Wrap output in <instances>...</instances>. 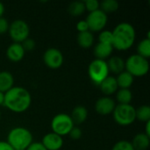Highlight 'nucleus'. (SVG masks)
<instances>
[{
    "label": "nucleus",
    "instance_id": "obj_1",
    "mask_svg": "<svg viewBox=\"0 0 150 150\" xmlns=\"http://www.w3.org/2000/svg\"><path fill=\"white\" fill-rule=\"evenodd\" d=\"M32 104L30 92L23 87H12L4 93V105L10 111L17 113L25 112Z\"/></svg>",
    "mask_w": 150,
    "mask_h": 150
},
{
    "label": "nucleus",
    "instance_id": "obj_2",
    "mask_svg": "<svg viewBox=\"0 0 150 150\" xmlns=\"http://www.w3.org/2000/svg\"><path fill=\"white\" fill-rule=\"evenodd\" d=\"M112 33V47L119 51H126L133 47L135 41L136 33L134 27L127 23L122 22L119 24Z\"/></svg>",
    "mask_w": 150,
    "mask_h": 150
},
{
    "label": "nucleus",
    "instance_id": "obj_3",
    "mask_svg": "<svg viewBox=\"0 0 150 150\" xmlns=\"http://www.w3.org/2000/svg\"><path fill=\"white\" fill-rule=\"evenodd\" d=\"M7 142L14 150L26 149L33 143V134L28 129L17 127L9 132Z\"/></svg>",
    "mask_w": 150,
    "mask_h": 150
},
{
    "label": "nucleus",
    "instance_id": "obj_4",
    "mask_svg": "<svg viewBox=\"0 0 150 150\" xmlns=\"http://www.w3.org/2000/svg\"><path fill=\"white\" fill-rule=\"evenodd\" d=\"M125 69L134 77L144 76L149 70V60L137 54H132L125 61Z\"/></svg>",
    "mask_w": 150,
    "mask_h": 150
},
{
    "label": "nucleus",
    "instance_id": "obj_5",
    "mask_svg": "<svg viewBox=\"0 0 150 150\" xmlns=\"http://www.w3.org/2000/svg\"><path fill=\"white\" fill-rule=\"evenodd\" d=\"M135 108L130 105H117L113 110L114 120L120 126L126 127L133 124L136 120Z\"/></svg>",
    "mask_w": 150,
    "mask_h": 150
},
{
    "label": "nucleus",
    "instance_id": "obj_6",
    "mask_svg": "<svg viewBox=\"0 0 150 150\" xmlns=\"http://www.w3.org/2000/svg\"><path fill=\"white\" fill-rule=\"evenodd\" d=\"M109 69L106 61L94 59L88 67V74L93 83L99 85L108 76Z\"/></svg>",
    "mask_w": 150,
    "mask_h": 150
},
{
    "label": "nucleus",
    "instance_id": "obj_7",
    "mask_svg": "<svg viewBox=\"0 0 150 150\" xmlns=\"http://www.w3.org/2000/svg\"><path fill=\"white\" fill-rule=\"evenodd\" d=\"M74 127V123L70 115L66 113H59L55 115L51 121V128L53 133L60 135H69L70 130Z\"/></svg>",
    "mask_w": 150,
    "mask_h": 150
},
{
    "label": "nucleus",
    "instance_id": "obj_8",
    "mask_svg": "<svg viewBox=\"0 0 150 150\" xmlns=\"http://www.w3.org/2000/svg\"><path fill=\"white\" fill-rule=\"evenodd\" d=\"M9 34L15 43H22L29 37L30 28L28 24L22 19H16L9 25Z\"/></svg>",
    "mask_w": 150,
    "mask_h": 150
},
{
    "label": "nucleus",
    "instance_id": "obj_9",
    "mask_svg": "<svg viewBox=\"0 0 150 150\" xmlns=\"http://www.w3.org/2000/svg\"><path fill=\"white\" fill-rule=\"evenodd\" d=\"M88 24L89 31L92 32H101L107 25L108 16L100 9L90 12L85 19Z\"/></svg>",
    "mask_w": 150,
    "mask_h": 150
},
{
    "label": "nucleus",
    "instance_id": "obj_10",
    "mask_svg": "<svg viewBox=\"0 0 150 150\" xmlns=\"http://www.w3.org/2000/svg\"><path fill=\"white\" fill-rule=\"evenodd\" d=\"M63 60L64 59H63L62 53L55 47L47 48L43 54L44 63L48 68L53 69H56L62 67L63 63Z\"/></svg>",
    "mask_w": 150,
    "mask_h": 150
},
{
    "label": "nucleus",
    "instance_id": "obj_11",
    "mask_svg": "<svg viewBox=\"0 0 150 150\" xmlns=\"http://www.w3.org/2000/svg\"><path fill=\"white\" fill-rule=\"evenodd\" d=\"M116 106L115 101L110 97H103L97 100L95 105L96 112L100 115H109L112 114L113 110Z\"/></svg>",
    "mask_w": 150,
    "mask_h": 150
},
{
    "label": "nucleus",
    "instance_id": "obj_12",
    "mask_svg": "<svg viewBox=\"0 0 150 150\" xmlns=\"http://www.w3.org/2000/svg\"><path fill=\"white\" fill-rule=\"evenodd\" d=\"M41 144L47 150H60L62 148L63 140L62 136L52 132L47 134L42 138Z\"/></svg>",
    "mask_w": 150,
    "mask_h": 150
},
{
    "label": "nucleus",
    "instance_id": "obj_13",
    "mask_svg": "<svg viewBox=\"0 0 150 150\" xmlns=\"http://www.w3.org/2000/svg\"><path fill=\"white\" fill-rule=\"evenodd\" d=\"M25 53V52L21 43L13 42L7 47L6 56L10 61H11L13 62H20L24 58Z\"/></svg>",
    "mask_w": 150,
    "mask_h": 150
},
{
    "label": "nucleus",
    "instance_id": "obj_14",
    "mask_svg": "<svg viewBox=\"0 0 150 150\" xmlns=\"http://www.w3.org/2000/svg\"><path fill=\"white\" fill-rule=\"evenodd\" d=\"M99 87H100L101 91L106 97L114 94L119 90V87H118V84H117V81H116V77L112 76H108L99 84Z\"/></svg>",
    "mask_w": 150,
    "mask_h": 150
},
{
    "label": "nucleus",
    "instance_id": "obj_15",
    "mask_svg": "<svg viewBox=\"0 0 150 150\" xmlns=\"http://www.w3.org/2000/svg\"><path fill=\"white\" fill-rule=\"evenodd\" d=\"M113 49L114 48L112 45L101 43V42L97 43L94 47V54L96 56V59L105 61V59L111 56Z\"/></svg>",
    "mask_w": 150,
    "mask_h": 150
},
{
    "label": "nucleus",
    "instance_id": "obj_16",
    "mask_svg": "<svg viewBox=\"0 0 150 150\" xmlns=\"http://www.w3.org/2000/svg\"><path fill=\"white\" fill-rule=\"evenodd\" d=\"M107 62L109 71L119 75L125 70V61L120 56H112Z\"/></svg>",
    "mask_w": 150,
    "mask_h": 150
},
{
    "label": "nucleus",
    "instance_id": "obj_17",
    "mask_svg": "<svg viewBox=\"0 0 150 150\" xmlns=\"http://www.w3.org/2000/svg\"><path fill=\"white\" fill-rule=\"evenodd\" d=\"M134 150H147L150 144V137L144 133L136 134L131 142Z\"/></svg>",
    "mask_w": 150,
    "mask_h": 150
},
{
    "label": "nucleus",
    "instance_id": "obj_18",
    "mask_svg": "<svg viewBox=\"0 0 150 150\" xmlns=\"http://www.w3.org/2000/svg\"><path fill=\"white\" fill-rule=\"evenodd\" d=\"M70 117L74 124H82L88 117V110L83 105H77L73 109Z\"/></svg>",
    "mask_w": 150,
    "mask_h": 150
},
{
    "label": "nucleus",
    "instance_id": "obj_19",
    "mask_svg": "<svg viewBox=\"0 0 150 150\" xmlns=\"http://www.w3.org/2000/svg\"><path fill=\"white\" fill-rule=\"evenodd\" d=\"M14 78L13 76L8 71L0 72V91L5 93L13 87Z\"/></svg>",
    "mask_w": 150,
    "mask_h": 150
},
{
    "label": "nucleus",
    "instance_id": "obj_20",
    "mask_svg": "<svg viewBox=\"0 0 150 150\" xmlns=\"http://www.w3.org/2000/svg\"><path fill=\"white\" fill-rule=\"evenodd\" d=\"M76 40L78 45L83 48H90L94 44V35L91 31L78 33Z\"/></svg>",
    "mask_w": 150,
    "mask_h": 150
},
{
    "label": "nucleus",
    "instance_id": "obj_21",
    "mask_svg": "<svg viewBox=\"0 0 150 150\" xmlns=\"http://www.w3.org/2000/svg\"><path fill=\"white\" fill-rule=\"evenodd\" d=\"M134 77L126 70L120 73L116 77L119 89H129L134 83Z\"/></svg>",
    "mask_w": 150,
    "mask_h": 150
},
{
    "label": "nucleus",
    "instance_id": "obj_22",
    "mask_svg": "<svg viewBox=\"0 0 150 150\" xmlns=\"http://www.w3.org/2000/svg\"><path fill=\"white\" fill-rule=\"evenodd\" d=\"M116 98L120 105H130L133 99L132 91L129 89H119L116 92Z\"/></svg>",
    "mask_w": 150,
    "mask_h": 150
},
{
    "label": "nucleus",
    "instance_id": "obj_23",
    "mask_svg": "<svg viewBox=\"0 0 150 150\" xmlns=\"http://www.w3.org/2000/svg\"><path fill=\"white\" fill-rule=\"evenodd\" d=\"M137 54L149 60L150 57V39L149 37L142 40L137 46Z\"/></svg>",
    "mask_w": 150,
    "mask_h": 150
},
{
    "label": "nucleus",
    "instance_id": "obj_24",
    "mask_svg": "<svg viewBox=\"0 0 150 150\" xmlns=\"http://www.w3.org/2000/svg\"><path fill=\"white\" fill-rule=\"evenodd\" d=\"M136 120L142 122L150 121V107L149 105H142L135 110Z\"/></svg>",
    "mask_w": 150,
    "mask_h": 150
},
{
    "label": "nucleus",
    "instance_id": "obj_25",
    "mask_svg": "<svg viewBox=\"0 0 150 150\" xmlns=\"http://www.w3.org/2000/svg\"><path fill=\"white\" fill-rule=\"evenodd\" d=\"M99 9L105 14L116 11L119 9V3L116 0H105L100 3Z\"/></svg>",
    "mask_w": 150,
    "mask_h": 150
},
{
    "label": "nucleus",
    "instance_id": "obj_26",
    "mask_svg": "<svg viewBox=\"0 0 150 150\" xmlns=\"http://www.w3.org/2000/svg\"><path fill=\"white\" fill-rule=\"evenodd\" d=\"M85 11V6L83 2L75 1L72 2L69 6V12L74 17H78Z\"/></svg>",
    "mask_w": 150,
    "mask_h": 150
},
{
    "label": "nucleus",
    "instance_id": "obj_27",
    "mask_svg": "<svg viewBox=\"0 0 150 150\" xmlns=\"http://www.w3.org/2000/svg\"><path fill=\"white\" fill-rule=\"evenodd\" d=\"M112 40H113V37H112V31L103 30L100 32L98 35V42L112 45Z\"/></svg>",
    "mask_w": 150,
    "mask_h": 150
},
{
    "label": "nucleus",
    "instance_id": "obj_28",
    "mask_svg": "<svg viewBox=\"0 0 150 150\" xmlns=\"http://www.w3.org/2000/svg\"><path fill=\"white\" fill-rule=\"evenodd\" d=\"M112 150H134V149L131 142L126 140H122L116 142Z\"/></svg>",
    "mask_w": 150,
    "mask_h": 150
},
{
    "label": "nucleus",
    "instance_id": "obj_29",
    "mask_svg": "<svg viewBox=\"0 0 150 150\" xmlns=\"http://www.w3.org/2000/svg\"><path fill=\"white\" fill-rule=\"evenodd\" d=\"M83 4L85 6V11L87 10L89 12L95 11L100 7V3L98 0H86L83 2Z\"/></svg>",
    "mask_w": 150,
    "mask_h": 150
},
{
    "label": "nucleus",
    "instance_id": "obj_30",
    "mask_svg": "<svg viewBox=\"0 0 150 150\" xmlns=\"http://www.w3.org/2000/svg\"><path fill=\"white\" fill-rule=\"evenodd\" d=\"M25 52L26 51H32L34 49L35 47V41L33 40V39H29L27 38L26 40H25L22 43H21Z\"/></svg>",
    "mask_w": 150,
    "mask_h": 150
},
{
    "label": "nucleus",
    "instance_id": "obj_31",
    "mask_svg": "<svg viewBox=\"0 0 150 150\" xmlns=\"http://www.w3.org/2000/svg\"><path fill=\"white\" fill-rule=\"evenodd\" d=\"M69 135V137L72 140H76H76H79L82 137V130L79 127H74L70 130Z\"/></svg>",
    "mask_w": 150,
    "mask_h": 150
},
{
    "label": "nucleus",
    "instance_id": "obj_32",
    "mask_svg": "<svg viewBox=\"0 0 150 150\" xmlns=\"http://www.w3.org/2000/svg\"><path fill=\"white\" fill-rule=\"evenodd\" d=\"M9 25H10V24H9L8 20L5 18L1 17L0 18V34L5 33L6 32H8Z\"/></svg>",
    "mask_w": 150,
    "mask_h": 150
},
{
    "label": "nucleus",
    "instance_id": "obj_33",
    "mask_svg": "<svg viewBox=\"0 0 150 150\" xmlns=\"http://www.w3.org/2000/svg\"><path fill=\"white\" fill-rule=\"evenodd\" d=\"M76 30L78 31V33H83V32L89 31V26H88L87 22L85 20H80L79 22H77Z\"/></svg>",
    "mask_w": 150,
    "mask_h": 150
},
{
    "label": "nucleus",
    "instance_id": "obj_34",
    "mask_svg": "<svg viewBox=\"0 0 150 150\" xmlns=\"http://www.w3.org/2000/svg\"><path fill=\"white\" fill-rule=\"evenodd\" d=\"M25 150H47L41 142H33Z\"/></svg>",
    "mask_w": 150,
    "mask_h": 150
},
{
    "label": "nucleus",
    "instance_id": "obj_35",
    "mask_svg": "<svg viewBox=\"0 0 150 150\" xmlns=\"http://www.w3.org/2000/svg\"><path fill=\"white\" fill-rule=\"evenodd\" d=\"M0 150H14L7 142H0Z\"/></svg>",
    "mask_w": 150,
    "mask_h": 150
},
{
    "label": "nucleus",
    "instance_id": "obj_36",
    "mask_svg": "<svg viewBox=\"0 0 150 150\" xmlns=\"http://www.w3.org/2000/svg\"><path fill=\"white\" fill-rule=\"evenodd\" d=\"M148 136L150 137V121L146 122V127H145V133Z\"/></svg>",
    "mask_w": 150,
    "mask_h": 150
},
{
    "label": "nucleus",
    "instance_id": "obj_37",
    "mask_svg": "<svg viewBox=\"0 0 150 150\" xmlns=\"http://www.w3.org/2000/svg\"><path fill=\"white\" fill-rule=\"evenodd\" d=\"M4 93L0 91V106L4 105Z\"/></svg>",
    "mask_w": 150,
    "mask_h": 150
},
{
    "label": "nucleus",
    "instance_id": "obj_38",
    "mask_svg": "<svg viewBox=\"0 0 150 150\" xmlns=\"http://www.w3.org/2000/svg\"><path fill=\"white\" fill-rule=\"evenodd\" d=\"M4 12V5L3 4V3L0 2V18L3 17Z\"/></svg>",
    "mask_w": 150,
    "mask_h": 150
},
{
    "label": "nucleus",
    "instance_id": "obj_39",
    "mask_svg": "<svg viewBox=\"0 0 150 150\" xmlns=\"http://www.w3.org/2000/svg\"><path fill=\"white\" fill-rule=\"evenodd\" d=\"M0 119H1V112H0Z\"/></svg>",
    "mask_w": 150,
    "mask_h": 150
},
{
    "label": "nucleus",
    "instance_id": "obj_40",
    "mask_svg": "<svg viewBox=\"0 0 150 150\" xmlns=\"http://www.w3.org/2000/svg\"><path fill=\"white\" fill-rule=\"evenodd\" d=\"M17 150H25V149H17Z\"/></svg>",
    "mask_w": 150,
    "mask_h": 150
}]
</instances>
